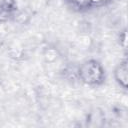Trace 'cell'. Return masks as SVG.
<instances>
[{
  "label": "cell",
  "mask_w": 128,
  "mask_h": 128,
  "mask_svg": "<svg viewBox=\"0 0 128 128\" xmlns=\"http://www.w3.org/2000/svg\"><path fill=\"white\" fill-rule=\"evenodd\" d=\"M78 73L81 80L89 85H98L104 79V69L96 60H87L82 63Z\"/></svg>",
  "instance_id": "obj_1"
},
{
  "label": "cell",
  "mask_w": 128,
  "mask_h": 128,
  "mask_svg": "<svg viewBox=\"0 0 128 128\" xmlns=\"http://www.w3.org/2000/svg\"><path fill=\"white\" fill-rule=\"evenodd\" d=\"M114 75L119 85H121L123 88H126L127 86V63L126 61H123L117 66V68L115 69Z\"/></svg>",
  "instance_id": "obj_2"
}]
</instances>
